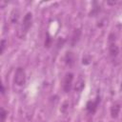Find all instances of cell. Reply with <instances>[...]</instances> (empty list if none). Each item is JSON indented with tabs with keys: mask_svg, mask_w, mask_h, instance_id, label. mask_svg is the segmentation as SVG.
Listing matches in <instances>:
<instances>
[{
	"mask_svg": "<svg viewBox=\"0 0 122 122\" xmlns=\"http://www.w3.org/2000/svg\"><path fill=\"white\" fill-rule=\"evenodd\" d=\"M31 23H32V14H31V12H28L24 16L22 26L20 29V36L21 37H24L26 35V33L28 32V30H30V28L31 26Z\"/></svg>",
	"mask_w": 122,
	"mask_h": 122,
	"instance_id": "obj_1",
	"label": "cell"
},
{
	"mask_svg": "<svg viewBox=\"0 0 122 122\" xmlns=\"http://www.w3.org/2000/svg\"><path fill=\"white\" fill-rule=\"evenodd\" d=\"M26 82V72L22 67H18L16 69L14 74V83L18 86H23Z\"/></svg>",
	"mask_w": 122,
	"mask_h": 122,
	"instance_id": "obj_2",
	"label": "cell"
},
{
	"mask_svg": "<svg viewBox=\"0 0 122 122\" xmlns=\"http://www.w3.org/2000/svg\"><path fill=\"white\" fill-rule=\"evenodd\" d=\"M72 80H73V74L71 72H68L65 77H64V81H63V90L66 92H69L71 89V85H72Z\"/></svg>",
	"mask_w": 122,
	"mask_h": 122,
	"instance_id": "obj_3",
	"label": "cell"
},
{
	"mask_svg": "<svg viewBox=\"0 0 122 122\" xmlns=\"http://www.w3.org/2000/svg\"><path fill=\"white\" fill-rule=\"evenodd\" d=\"M99 102H100V96L97 95L94 101H89V102L87 103V106H86L87 111H88L89 112H91V113H93V112L96 111Z\"/></svg>",
	"mask_w": 122,
	"mask_h": 122,
	"instance_id": "obj_4",
	"label": "cell"
},
{
	"mask_svg": "<svg viewBox=\"0 0 122 122\" xmlns=\"http://www.w3.org/2000/svg\"><path fill=\"white\" fill-rule=\"evenodd\" d=\"M120 104L119 103H114V104H112V108H111V115H112V118H116L117 116H118V114H119V112H120Z\"/></svg>",
	"mask_w": 122,
	"mask_h": 122,
	"instance_id": "obj_5",
	"label": "cell"
},
{
	"mask_svg": "<svg viewBox=\"0 0 122 122\" xmlns=\"http://www.w3.org/2000/svg\"><path fill=\"white\" fill-rule=\"evenodd\" d=\"M109 51H110V53L112 57H115L118 55L119 53V48L117 47V45L114 43V42H111L110 43V47H109Z\"/></svg>",
	"mask_w": 122,
	"mask_h": 122,
	"instance_id": "obj_6",
	"label": "cell"
},
{
	"mask_svg": "<svg viewBox=\"0 0 122 122\" xmlns=\"http://www.w3.org/2000/svg\"><path fill=\"white\" fill-rule=\"evenodd\" d=\"M84 87H85V81H84V79L80 76V77L78 78V80L76 81L75 85H74V91L77 92H81L83 91Z\"/></svg>",
	"mask_w": 122,
	"mask_h": 122,
	"instance_id": "obj_7",
	"label": "cell"
},
{
	"mask_svg": "<svg viewBox=\"0 0 122 122\" xmlns=\"http://www.w3.org/2000/svg\"><path fill=\"white\" fill-rule=\"evenodd\" d=\"M18 18H19V11L17 10H14L11 12V15H10V21H11V23H13V24L17 23Z\"/></svg>",
	"mask_w": 122,
	"mask_h": 122,
	"instance_id": "obj_8",
	"label": "cell"
},
{
	"mask_svg": "<svg viewBox=\"0 0 122 122\" xmlns=\"http://www.w3.org/2000/svg\"><path fill=\"white\" fill-rule=\"evenodd\" d=\"M80 33H81L80 30H75V31H74V33H73V35H72V39H71V45H72V46L79 40Z\"/></svg>",
	"mask_w": 122,
	"mask_h": 122,
	"instance_id": "obj_9",
	"label": "cell"
},
{
	"mask_svg": "<svg viewBox=\"0 0 122 122\" xmlns=\"http://www.w3.org/2000/svg\"><path fill=\"white\" fill-rule=\"evenodd\" d=\"M6 116H7V112L4 110V108H1V109H0V118H1V122H5Z\"/></svg>",
	"mask_w": 122,
	"mask_h": 122,
	"instance_id": "obj_10",
	"label": "cell"
},
{
	"mask_svg": "<svg viewBox=\"0 0 122 122\" xmlns=\"http://www.w3.org/2000/svg\"><path fill=\"white\" fill-rule=\"evenodd\" d=\"M5 48H6V40L5 39H2L1 42H0V53L1 54L4 52Z\"/></svg>",
	"mask_w": 122,
	"mask_h": 122,
	"instance_id": "obj_11",
	"label": "cell"
},
{
	"mask_svg": "<svg viewBox=\"0 0 122 122\" xmlns=\"http://www.w3.org/2000/svg\"><path fill=\"white\" fill-rule=\"evenodd\" d=\"M1 93H2V94L5 93V89H4V86H3V85H1Z\"/></svg>",
	"mask_w": 122,
	"mask_h": 122,
	"instance_id": "obj_12",
	"label": "cell"
}]
</instances>
